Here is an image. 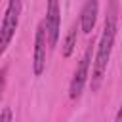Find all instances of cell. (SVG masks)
Wrapping results in <instances>:
<instances>
[{"label":"cell","instance_id":"obj_1","mask_svg":"<svg viewBox=\"0 0 122 122\" xmlns=\"http://www.w3.org/2000/svg\"><path fill=\"white\" fill-rule=\"evenodd\" d=\"M114 38H116V0H111L107 19H105V27H103V34H101L97 53H95V61H93V71H92V90L93 92L101 86L103 74L107 71L109 59H111V53H112Z\"/></svg>","mask_w":122,"mask_h":122},{"label":"cell","instance_id":"obj_2","mask_svg":"<svg viewBox=\"0 0 122 122\" xmlns=\"http://www.w3.org/2000/svg\"><path fill=\"white\" fill-rule=\"evenodd\" d=\"M19 13H21V0H10L6 13H4V21L0 27V55L6 51V48L10 46L17 25H19Z\"/></svg>","mask_w":122,"mask_h":122},{"label":"cell","instance_id":"obj_3","mask_svg":"<svg viewBox=\"0 0 122 122\" xmlns=\"http://www.w3.org/2000/svg\"><path fill=\"white\" fill-rule=\"evenodd\" d=\"M46 38L50 48L57 46L59 40V27H61V11H59V0H48V10H46Z\"/></svg>","mask_w":122,"mask_h":122},{"label":"cell","instance_id":"obj_4","mask_svg":"<svg viewBox=\"0 0 122 122\" xmlns=\"http://www.w3.org/2000/svg\"><path fill=\"white\" fill-rule=\"evenodd\" d=\"M90 61H92V44L86 48V51H84V55H82L76 71H74V76H72V80H71V88H69L71 99H78V97H80V93H82V90H84V84H86V80H88Z\"/></svg>","mask_w":122,"mask_h":122},{"label":"cell","instance_id":"obj_5","mask_svg":"<svg viewBox=\"0 0 122 122\" xmlns=\"http://www.w3.org/2000/svg\"><path fill=\"white\" fill-rule=\"evenodd\" d=\"M46 69V27L44 21L36 27L34 34V61H32V71L36 76H40Z\"/></svg>","mask_w":122,"mask_h":122},{"label":"cell","instance_id":"obj_6","mask_svg":"<svg viewBox=\"0 0 122 122\" xmlns=\"http://www.w3.org/2000/svg\"><path fill=\"white\" fill-rule=\"evenodd\" d=\"M97 10H99V0H86L80 11V29L90 34L95 27L97 21Z\"/></svg>","mask_w":122,"mask_h":122},{"label":"cell","instance_id":"obj_7","mask_svg":"<svg viewBox=\"0 0 122 122\" xmlns=\"http://www.w3.org/2000/svg\"><path fill=\"white\" fill-rule=\"evenodd\" d=\"M76 40H78V34H76V25L71 27V30L67 32L65 36V42H63V57H71V53L74 51L76 48Z\"/></svg>","mask_w":122,"mask_h":122},{"label":"cell","instance_id":"obj_8","mask_svg":"<svg viewBox=\"0 0 122 122\" xmlns=\"http://www.w3.org/2000/svg\"><path fill=\"white\" fill-rule=\"evenodd\" d=\"M0 120H13V114H11V111H10V109H4V111L0 112Z\"/></svg>","mask_w":122,"mask_h":122},{"label":"cell","instance_id":"obj_9","mask_svg":"<svg viewBox=\"0 0 122 122\" xmlns=\"http://www.w3.org/2000/svg\"><path fill=\"white\" fill-rule=\"evenodd\" d=\"M2 90H4V71L0 72V97H2Z\"/></svg>","mask_w":122,"mask_h":122}]
</instances>
